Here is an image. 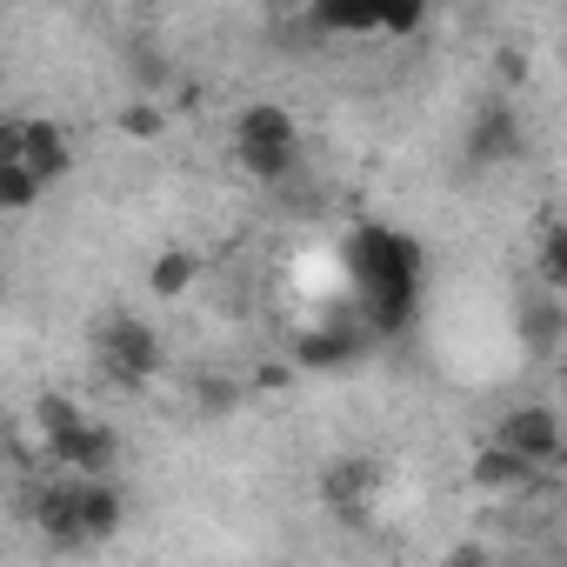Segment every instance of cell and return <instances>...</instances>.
Here are the masks:
<instances>
[{
	"instance_id": "obj_1",
	"label": "cell",
	"mask_w": 567,
	"mask_h": 567,
	"mask_svg": "<svg viewBox=\"0 0 567 567\" xmlns=\"http://www.w3.org/2000/svg\"><path fill=\"white\" fill-rule=\"evenodd\" d=\"M348 260H354V288L368 301V334H401L414 321V301H421V240L401 234V227H354L348 240Z\"/></svg>"
},
{
	"instance_id": "obj_2",
	"label": "cell",
	"mask_w": 567,
	"mask_h": 567,
	"mask_svg": "<svg viewBox=\"0 0 567 567\" xmlns=\"http://www.w3.org/2000/svg\"><path fill=\"white\" fill-rule=\"evenodd\" d=\"M234 161H240V174L247 181H260V187H288L308 161H301V127H295V114L280 107V101H247L240 114H234Z\"/></svg>"
},
{
	"instance_id": "obj_3",
	"label": "cell",
	"mask_w": 567,
	"mask_h": 567,
	"mask_svg": "<svg viewBox=\"0 0 567 567\" xmlns=\"http://www.w3.org/2000/svg\"><path fill=\"white\" fill-rule=\"evenodd\" d=\"M94 361H101V374H107L121 394H141V388H154V374L167 368V348H161V334H154L141 315L107 308V315L94 321Z\"/></svg>"
},
{
	"instance_id": "obj_4",
	"label": "cell",
	"mask_w": 567,
	"mask_h": 567,
	"mask_svg": "<svg viewBox=\"0 0 567 567\" xmlns=\"http://www.w3.org/2000/svg\"><path fill=\"white\" fill-rule=\"evenodd\" d=\"M494 447H507V454H520L527 467H540V474H554L560 467V414L547 408V401H520V408H507L501 421H494V434H487Z\"/></svg>"
},
{
	"instance_id": "obj_5",
	"label": "cell",
	"mask_w": 567,
	"mask_h": 567,
	"mask_svg": "<svg viewBox=\"0 0 567 567\" xmlns=\"http://www.w3.org/2000/svg\"><path fill=\"white\" fill-rule=\"evenodd\" d=\"M520 154H527V127H520L514 101H487V107H474L467 141H461L467 174H494V167H507V161H520Z\"/></svg>"
},
{
	"instance_id": "obj_6",
	"label": "cell",
	"mask_w": 567,
	"mask_h": 567,
	"mask_svg": "<svg viewBox=\"0 0 567 567\" xmlns=\"http://www.w3.org/2000/svg\"><path fill=\"white\" fill-rule=\"evenodd\" d=\"M41 461H48L54 474H68V481H114V467H121V434L87 414L74 434H61L54 447H41Z\"/></svg>"
},
{
	"instance_id": "obj_7",
	"label": "cell",
	"mask_w": 567,
	"mask_h": 567,
	"mask_svg": "<svg viewBox=\"0 0 567 567\" xmlns=\"http://www.w3.org/2000/svg\"><path fill=\"white\" fill-rule=\"evenodd\" d=\"M374 494H381V461H374V454H334V461L321 467V501H328V514L368 520Z\"/></svg>"
},
{
	"instance_id": "obj_8",
	"label": "cell",
	"mask_w": 567,
	"mask_h": 567,
	"mask_svg": "<svg viewBox=\"0 0 567 567\" xmlns=\"http://www.w3.org/2000/svg\"><path fill=\"white\" fill-rule=\"evenodd\" d=\"M368 341H374L368 328H301L288 341V368L295 374H341L368 354Z\"/></svg>"
},
{
	"instance_id": "obj_9",
	"label": "cell",
	"mask_w": 567,
	"mask_h": 567,
	"mask_svg": "<svg viewBox=\"0 0 567 567\" xmlns=\"http://www.w3.org/2000/svg\"><path fill=\"white\" fill-rule=\"evenodd\" d=\"M28 520H34V534L54 547V554H81L87 540H81V514H74V481L61 474V481H34L28 487Z\"/></svg>"
},
{
	"instance_id": "obj_10",
	"label": "cell",
	"mask_w": 567,
	"mask_h": 567,
	"mask_svg": "<svg viewBox=\"0 0 567 567\" xmlns=\"http://www.w3.org/2000/svg\"><path fill=\"white\" fill-rule=\"evenodd\" d=\"M467 481H474L481 494H494V501H534V494H547V487H554V474L527 467L520 454H507V447H494V441H487V447L474 454Z\"/></svg>"
},
{
	"instance_id": "obj_11",
	"label": "cell",
	"mask_w": 567,
	"mask_h": 567,
	"mask_svg": "<svg viewBox=\"0 0 567 567\" xmlns=\"http://www.w3.org/2000/svg\"><path fill=\"white\" fill-rule=\"evenodd\" d=\"M21 167H28L41 187L68 181V174H74V141H68V127H61V121L21 114Z\"/></svg>"
},
{
	"instance_id": "obj_12",
	"label": "cell",
	"mask_w": 567,
	"mask_h": 567,
	"mask_svg": "<svg viewBox=\"0 0 567 567\" xmlns=\"http://www.w3.org/2000/svg\"><path fill=\"white\" fill-rule=\"evenodd\" d=\"M74 514H81V540L101 547V540L121 534V520H127V494H121L114 481H74Z\"/></svg>"
},
{
	"instance_id": "obj_13",
	"label": "cell",
	"mask_w": 567,
	"mask_h": 567,
	"mask_svg": "<svg viewBox=\"0 0 567 567\" xmlns=\"http://www.w3.org/2000/svg\"><path fill=\"white\" fill-rule=\"evenodd\" d=\"M514 328H520V348H527L534 361H554V354H560V334H567V301L534 288V295L520 301V321H514Z\"/></svg>"
},
{
	"instance_id": "obj_14",
	"label": "cell",
	"mask_w": 567,
	"mask_h": 567,
	"mask_svg": "<svg viewBox=\"0 0 567 567\" xmlns=\"http://www.w3.org/2000/svg\"><path fill=\"white\" fill-rule=\"evenodd\" d=\"M121 74L134 81V101H161V94H174V81H181L174 54H167V48H154V41H127Z\"/></svg>"
},
{
	"instance_id": "obj_15",
	"label": "cell",
	"mask_w": 567,
	"mask_h": 567,
	"mask_svg": "<svg viewBox=\"0 0 567 567\" xmlns=\"http://www.w3.org/2000/svg\"><path fill=\"white\" fill-rule=\"evenodd\" d=\"M247 401V381L240 374H227V368H200V374H187V408H194V421H227L234 408Z\"/></svg>"
},
{
	"instance_id": "obj_16",
	"label": "cell",
	"mask_w": 567,
	"mask_h": 567,
	"mask_svg": "<svg viewBox=\"0 0 567 567\" xmlns=\"http://www.w3.org/2000/svg\"><path fill=\"white\" fill-rule=\"evenodd\" d=\"M308 28L315 34H381V0H315Z\"/></svg>"
},
{
	"instance_id": "obj_17",
	"label": "cell",
	"mask_w": 567,
	"mask_h": 567,
	"mask_svg": "<svg viewBox=\"0 0 567 567\" xmlns=\"http://www.w3.org/2000/svg\"><path fill=\"white\" fill-rule=\"evenodd\" d=\"M194 274H200V254H194V247H161L154 267H147V288H154L161 301H181V295L194 288Z\"/></svg>"
},
{
	"instance_id": "obj_18",
	"label": "cell",
	"mask_w": 567,
	"mask_h": 567,
	"mask_svg": "<svg viewBox=\"0 0 567 567\" xmlns=\"http://www.w3.org/2000/svg\"><path fill=\"white\" fill-rule=\"evenodd\" d=\"M81 421H87V408H81L74 394H54V388H48V394H34V441H41V447H54V441H61V434H74Z\"/></svg>"
},
{
	"instance_id": "obj_19",
	"label": "cell",
	"mask_w": 567,
	"mask_h": 567,
	"mask_svg": "<svg viewBox=\"0 0 567 567\" xmlns=\"http://www.w3.org/2000/svg\"><path fill=\"white\" fill-rule=\"evenodd\" d=\"M534 280H540V295H560V301H567V227H560V220H547V227H540Z\"/></svg>"
},
{
	"instance_id": "obj_20",
	"label": "cell",
	"mask_w": 567,
	"mask_h": 567,
	"mask_svg": "<svg viewBox=\"0 0 567 567\" xmlns=\"http://www.w3.org/2000/svg\"><path fill=\"white\" fill-rule=\"evenodd\" d=\"M114 127H121L127 141H161V134H167V107H161V101H127V107L114 114Z\"/></svg>"
},
{
	"instance_id": "obj_21",
	"label": "cell",
	"mask_w": 567,
	"mask_h": 567,
	"mask_svg": "<svg viewBox=\"0 0 567 567\" xmlns=\"http://www.w3.org/2000/svg\"><path fill=\"white\" fill-rule=\"evenodd\" d=\"M41 200V181L28 167H0V214H28Z\"/></svg>"
},
{
	"instance_id": "obj_22",
	"label": "cell",
	"mask_w": 567,
	"mask_h": 567,
	"mask_svg": "<svg viewBox=\"0 0 567 567\" xmlns=\"http://www.w3.org/2000/svg\"><path fill=\"white\" fill-rule=\"evenodd\" d=\"M427 8L421 0H381V34H421Z\"/></svg>"
},
{
	"instance_id": "obj_23",
	"label": "cell",
	"mask_w": 567,
	"mask_h": 567,
	"mask_svg": "<svg viewBox=\"0 0 567 567\" xmlns=\"http://www.w3.org/2000/svg\"><path fill=\"white\" fill-rule=\"evenodd\" d=\"M280 388H295V368H288V361H260V368L247 374V394H280Z\"/></svg>"
},
{
	"instance_id": "obj_24",
	"label": "cell",
	"mask_w": 567,
	"mask_h": 567,
	"mask_svg": "<svg viewBox=\"0 0 567 567\" xmlns=\"http://www.w3.org/2000/svg\"><path fill=\"white\" fill-rule=\"evenodd\" d=\"M494 74H501V87H520V81L534 74V61H527V48H501V54H494Z\"/></svg>"
},
{
	"instance_id": "obj_25",
	"label": "cell",
	"mask_w": 567,
	"mask_h": 567,
	"mask_svg": "<svg viewBox=\"0 0 567 567\" xmlns=\"http://www.w3.org/2000/svg\"><path fill=\"white\" fill-rule=\"evenodd\" d=\"M0 167H21V114H0Z\"/></svg>"
},
{
	"instance_id": "obj_26",
	"label": "cell",
	"mask_w": 567,
	"mask_h": 567,
	"mask_svg": "<svg viewBox=\"0 0 567 567\" xmlns=\"http://www.w3.org/2000/svg\"><path fill=\"white\" fill-rule=\"evenodd\" d=\"M200 101H207L200 81H174V107H200ZM174 107H167V114H174Z\"/></svg>"
},
{
	"instance_id": "obj_27",
	"label": "cell",
	"mask_w": 567,
	"mask_h": 567,
	"mask_svg": "<svg viewBox=\"0 0 567 567\" xmlns=\"http://www.w3.org/2000/svg\"><path fill=\"white\" fill-rule=\"evenodd\" d=\"M447 567H494V560H487L481 547H454V554H447Z\"/></svg>"
},
{
	"instance_id": "obj_28",
	"label": "cell",
	"mask_w": 567,
	"mask_h": 567,
	"mask_svg": "<svg viewBox=\"0 0 567 567\" xmlns=\"http://www.w3.org/2000/svg\"><path fill=\"white\" fill-rule=\"evenodd\" d=\"M14 447H21V441H14V421H8V414H0V467H8V461H14Z\"/></svg>"
},
{
	"instance_id": "obj_29",
	"label": "cell",
	"mask_w": 567,
	"mask_h": 567,
	"mask_svg": "<svg viewBox=\"0 0 567 567\" xmlns=\"http://www.w3.org/2000/svg\"><path fill=\"white\" fill-rule=\"evenodd\" d=\"M0 301H8V280H0Z\"/></svg>"
}]
</instances>
